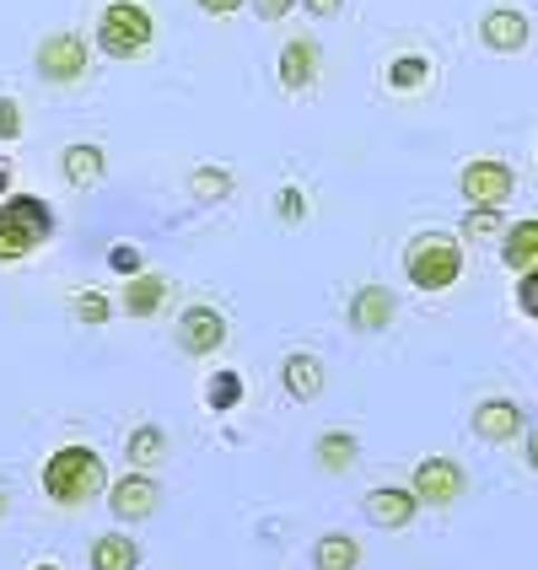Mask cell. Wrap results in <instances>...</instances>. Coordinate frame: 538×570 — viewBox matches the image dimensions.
I'll use <instances>...</instances> for the list:
<instances>
[{
	"label": "cell",
	"mask_w": 538,
	"mask_h": 570,
	"mask_svg": "<svg viewBox=\"0 0 538 570\" xmlns=\"http://www.w3.org/2000/svg\"><path fill=\"white\" fill-rule=\"evenodd\" d=\"M410 490H414V501L420 507H458L463 501V490H469V474H463V463L458 458H420L414 463V474H410Z\"/></svg>",
	"instance_id": "5b68a950"
},
{
	"label": "cell",
	"mask_w": 538,
	"mask_h": 570,
	"mask_svg": "<svg viewBox=\"0 0 538 570\" xmlns=\"http://www.w3.org/2000/svg\"><path fill=\"white\" fill-rule=\"evenodd\" d=\"M291 6H296V0H254L258 22H281V17H291Z\"/></svg>",
	"instance_id": "1f68e13d"
},
{
	"label": "cell",
	"mask_w": 538,
	"mask_h": 570,
	"mask_svg": "<svg viewBox=\"0 0 538 570\" xmlns=\"http://www.w3.org/2000/svg\"><path fill=\"white\" fill-rule=\"evenodd\" d=\"M302 6H307L313 17H340V6H345V0H302Z\"/></svg>",
	"instance_id": "836d02e7"
},
{
	"label": "cell",
	"mask_w": 538,
	"mask_h": 570,
	"mask_svg": "<svg viewBox=\"0 0 538 570\" xmlns=\"http://www.w3.org/2000/svg\"><path fill=\"white\" fill-rule=\"evenodd\" d=\"M275 216H281L285 226H302L307 222V194L296 189V184H285V189L275 194Z\"/></svg>",
	"instance_id": "83f0119b"
},
{
	"label": "cell",
	"mask_w": 538,
	"mask_h": 570,
	"mask_svg": "<svg viewBox=\"0 0 538 570\" xmlns=\"http://www.w3.org/2000/svg\"><path fill=\"white\" fill-rule=\"evenodd\" d=\"M38 76L49 81V87H76L81 76H87V38L81 32H49L43 43H38Z\"/></svg>",
	"instance_id": "8992f818"
},
{
	"label": "cell",
	"mask_w": 538,
	"mask_h": 570,
	"mask_svg": "<svg viewBox=\"0 0 538 570\" xmlns=\"http://www.w3.org/2000/svg\"><path fill=\"white\" fill-rule=\"evenodd\" d=\"M11 194V157H0V199Z\"/></svg>",
	"instance_id": "d590c367"
},
{
	"label": "cell",
	"mask_w": 538,
	"mask_h": 570,
	"mask_svg": "<svg viewBox=\"0 0 538 570\" xmlns=\"http://www.w3.org/2000/svg\"><path fill=\"white\" fill-rule=\"evenodd\" d=\"M167 452H173V442H167V431H162V425H135V431L125 436V463L135 469V474L162 469V463H167Z\"/></svg>",
	"instance_id": "ac0fdd59"
},
{
	"label": "cell",
	"mask_w": 538,
	"mask_h": 570,
	"mask_svg": "<svg viewBox=\"0 0 538 570\" xmlns=\"http://www.w3.org/2000/svg\"><path fill=\"white\" fill-rule=\"evenodd\" d=\"M38 484H43V495L55 501V507L65 511H81L92 507L97 495H108V469H102V452L97 446H55L49 458H43V474H38Z\"/></svg>",
	"instance_id": "6da1fadb"
},
{
	"label": "cell",
	"mask_w": 538,
	"mask_h": 570,
	"mask_svg": "<svg viewBox=\"0 0 538 570\" xmlns=\"http://www.w3.org/2000/svg\"><path fill=\"white\" fill-rule=\"evenodd\" d=\"M108 269H114V275H140V269H146V264H140V248H135V243H114V248H108Z\"/></svg>",
	"instance_id": "f1b7e54d"
},
{
	"label": "cell",
	"mask_w": 538,
	"mask_h": 570,
	"mask_svg": "<svg viewBox=\"0 0 538 570\" xmlns=\"http://www.w3.org/2000/svg\"><path fill=\"white\" fill-rule=\"evenodd\" d=\"M205 404H211L216 414L237 410V404H243V377H237V372H216L211 387H205Z\"/></svg>",
	"instance_id": "484cf974"
},
{
	"label": "cell",
	"mask_w": 538,
	"mask_h": 570,
	"mask_svg": "<svg viewBox=\"0 0 538 570\" xmlns=\"http://www.w3.org/2000/svg\"><path fill=\"white\" fill-rule=\"evenodd\" d=\"M0 517H6V490H0Z\"/></svg>",
	"instance_id": "74e56055"
},
{
	"label": "cell",
	"mask_w": 538,
	"mask_h": 570,
	"mask_svg": "<svg viewBox=\"0 0 538 570\" xmlns=\"http://www.w3.org/2000/svg\"><path fill=\"white\" fill-rule=\"evenodd\" d=\"M313 566L317 570H355L361 566V543L350 539V533H323L313 543Z\"/></svg>",
	"instance_id": "7402d4cb"
},
{
	"label": "cell",
	"mask_w": 538,
	"mask_h": 570,
	"mask_svg": "<svg viewBox=\"0 0 538 570\" xmlns=\"http://www.w3.org/2000/svg\"><path fill=\"white\" fill-rule=\"evenodd\" d=\"M463 275V237L452 232H414L410 248H404V281L420 291H452Z\"/></svg>",
	"instance_id": "3957f363"
},
{
	"label": "cell",
	"mask_w": 538,
	"mask_h": 570,
	"mask_svg": "<svg viewBox=\"0 0 538 570\" xmlns=\"http://www.w3.org/2000/svg\"><path fill=\"white\" fill-rule=\"evenodd\" d=\"M17 135H22V102L0 92V146H11Z\"/></svg>",
	"instance_id": "f546056e"
},
{
	"label": "cell",
	"mask_w": 538,
	"mask_h": 570,
	"mask_svg": "<svg viewBox=\"0 0 538 570\" xmlns=\"http://www.w3.org/2000/svg\"><path fill=\"white\" fill-rule=\"evenodd\" d=\"M60 178L70 184V189H97V184L108 178V157H102V146H92V140L65 146L60 151Z\"/></svg>",
	"instance_id": "2e32d148"
},
{
	"label": "cell",
	"mask_w": 538,
	"mask_h": 570,
	"mask_svg": "<svg viewBox=\"0 0 538 570\" xmlns=\"http://www.w3.org/2000/svg\"><path fill=\"white\" fill-rule=\"evenodd\" d=\"M70 313H76V323H81V328H102V323L114 317V302H108L102 291H81Z\"/></svg>",
	"instance_id": "4316f807"
},
{
	"label": "cell",
	"mask_w": 538,
	"mask_h": 570,
	"mask_svg": "<svg viewBox=\"0 0 538 570\" xmlns=\"http://www.w3.org/2000/svg\"><path fill=\"white\" fill-rule=\"evenodd\" d=\"M55 243V210L38 194H6L0 199V264H22Z\"/></svg>",
	"instance_id": "7a4b0ae2"
},
{
	"label": "cell",
	"mask_w": 538,
	"mask_h": 570,
	"mask_svg": "<svg viewBox=\"0 0 538 570\" xmlns=\"http://www.w3.org/2000/svg\"><path fill=\"white\" fill-rule=\"evenodd\" d=\"M248 0H199V11H211V17H232V11H243Z\"/></svg>",
	"instance_id": "d6a6232c"
},
{
	"label": "cell",
	"mask_w": 538,
	"mask_h": 570,
	"mask_svg": "<svg viewBox=\"0 0 538 570\" xmlns=\"http://www.w3.org/2000/svg\"><path fill=\"white\" fill-rule=\"evenodd\" d=\"M517 313L534 317V323H538V269L517 275Z\"/></svg>",
	"instance_id": "4dcf8cb0"
},
{
	"label": "cell",
	"mask_w": 538,
	"mask_h": 570,
	"mask_svg": "<svg viewBox=\"0 0 538 570\" xmlns=\"http://www.w3.org/2000/svg\"><path fill=\"white\" fill-rule=\"evenodd\" d=\"M345 317L355 334H382V328H393V317H399V296H393L388 285H355Z\"/></svg>",
	"instance_id": "8fae6325"
},
{
	"label": "cell",
	"mask_w": 538,
	"mask_h": 570,
	"mask_svg": "<svg viewBox=\"0 0 538 570\" xmlns=\"http://www.w3.org/2000/svg\"><path fill=\"white\" fill-rule=\"evenodd\" d=\"M469 425H475L479 442L507 446V442H517V436H522L528 414H522V404H517V399H479L475 414H469Z\"/></svg>",
	"instance_id": "30bf717a"
},
{
	"label": "cell",
	"mask_w": 538,
	"mask_h": 570,
	"mask_svg": "<svg viewBox=\"0 0 538 570\" xmlns=\"http://www.w3.org/2000/svg\"><path fill=\"white\" fill-rule=\"evenodd\" d=\"M281 387L296 399V404H313L317 393L329 387V366L317 361L313 350H291L281 361Z\"/></svg>",
	"instance_id": "9a60e30c"
},
{
	"label": "cell",
	"mask_w": 538,
	"mask_h": 570,
	"mask_svg": "<svg viewBox=\"0 0 538 570\" xmlns=\"http://www.w3.org/2000/svg\"><path fill=\"white\" fill-rule=\"evenodd\" d=\"M151 38H157V17H151L140 0H114V6H102V17H97V49H102L108 60H135V55H146Z\"/></svg>",
	"instance_id": "277c9868"
},
{
	"label": "cell",
	"mask_w": 538,
	"mask_h": 570,
	"mask_svg": "<svg viewBox=\"0 0 538 570\" xmlns=\"http://www.w3.org/2000/svg\"><path fill=\"white\" fill-rule=\"evenodd\" d=\"M167 302H173V281H167L162 269H140V275H129V281L119 285L125 317H157Z\"/></svg>",
	"instance_id": "5bb4252c"
},
{
	"label": "cell",
	"mask_w": 538,
	"mask_h": 570,
	"mask_svg": "<svg viewBox=\"0 0 538 570\" xmlns=\"http://www.w3.org/2000/svg\"><path fill=\"white\" fill-rule=\"evenodd\" d=\"M431 81V60L425 55H399V60L388 65V87L393 92H420Z\"/></svg>",
	"instance_id": "d4e9b609"
},
{
	"label": "cell",
	"mask_w": 538,
	"mask_h": 570,
	"mask_svg": "<svg viewBox=\"0 0 538 570\" xmlns=\"http://www.w3.org/2000/svg\"><path fill=\"white\" fill-rule=\"evenodd\" d=\"M173 345L194 355V361H205V355H216L226 345V313L222 307H211V302H194L178 313V328H173Z\"/></svg>",
	"instance_id": "ba28073f"
},
{
	"label": "cell",
	"mask_w": 538,
	"mask_h": 570,
	"mask_svg": "<svg viewBox=\"0 0 538 570\" xmlns=\"http://www.w3.org/2000/svg\"><path fill=\"white\" fill-rule=\"evenodd\" d=\"M189 194L199 205H222V199H232V173H226V167H194Z\"/></svg>",
	"instance_id": "cb8c5ba5"
},
{
	"label": "cell",
	"mask_w": 538,
	"mask_h": 570,
	"mask_svg": "<svg viewBox=\"0 0 538 570\" xmlns=\"http://www.w3.org/2000/svg\"><path fill=\"white\" fill-rule=\"evenodd\" d=\"M87 566L92 570H140V543L129 539V533H119V528H114V533H97Z\"/></svg>",
	"instance_id": "44dd1931"
},
{
	"label": "cell",
	"mask_w": 538,
	"mask_h": 570,
	"mask_svg": "<svg viewBox=\"0 0 538 570\" xmlns=\"http://www.w3.org/2000/svg\"><path fill=\"white\" fill-rule=\"evenodd\" d=\"M501 264H507L511 275L538 269V216H522V222L507 226V237H501Z\"/></svg>",
	"instance_id": "ffe728a7"
},
{
	"label": "cell",
	"mask_w": 538,
	"mask_h": 570,
	"mask_svg": "<svg viewBox=\"0 0 538 570\" xmlns=\"http://www.w3.org/2000/svg\"><path fill=\"white\" fill-rule=\"evenodd\" d=\"M32 570H60V566H49V560H43V566H32Z\"/></svg>",
	"instance_id": "8d00e7d4"
},
{
	"label": "cell",
	"mask_w": 538,
	"mask_h": 570,
	"mask_svg": "<svg viewBox=\"0 0 538 570\" xmlns=\"http://www.w3.org/2000/svg\"><path fill=\"white\" fill-rule=\"evenodd\" d=\"M420 501H414L410 484H378L372 495H366V522L382 528V533H399V528H410Z\"/></svg>",
	"instance_id": "4fadbf2b"
},
{
	"label": "cell",
	"mask_w": 538,
	"mask_h": 570,
	"mask_svg": "<svg viewBox=\"0 0 538 570\" xmlns=\"http://www.w3.org/2000/svg\"><path fill=\"white\" fill-rule=\"evenodd\" d=\"M507 216H501V210H490V205H469V216H463V232H458V237H463V243H501V237H507Z\"/></svg>",
	"instance_id": "603a6c76"
},
{
	"label": "cell",
	"mask_w": 538,
	"mask_h": 570,
	"mask_svg": "<svg viewBox=\"0 0 538 570\" xmlns=\"http://www.w3.org/2000/svg\"><path fill=\"white\" fill-rule=\"evenodd\" d=\"M317 70H323V55H317L313 38H291L281 49V87L285 92H307L317 81Z\"/></svg>",
	"instance_id": "e0dca14e"
},
{
	"label": "cell",
	"mask_w": 538,
	"mask_h": 570,
	"mask_svg": "<svg viewBox=\"0 0 538 570\" xmlns=\"http://www.w3.org/2000/svg\"><path fill=\"white\" fill-rule=\"evenodd\" d=\"M108 511H114L119 522H146V517H157L162 511V484L151 474H135V469H129L125 479L108 484Z\"/></svg>",
	"instance_id": "9c48e42d"
},
{
	"label": "cell",
	"mask_w": 538,
	"mask_h": 570,
	"mask_svg": "<svg viewBox=\"0 0 538 570\" xmlns=\"http://www.w3.org/2000/svg\"><path fill=\"white\" fill-rule=\"evenodd\" d=\"M522 458H528V469L538 474V425H528V442H522Z\"/></svg>",
	"instance_id": "e575fe53"
},
{
	"label": "cell",
	"mask_w": 538,
	"mask_h": 570,
	"mask_svg": "<svg viewBox=\"0 0 538 570\" xmlns=\"http://www.w3.org/2000/svg\"><path fill=\"white\" fill-rule=\"evenodd\" d=\"M479 43H485L490 55H522V49H528V17H522L517 6L485 11V17H479Z\"/></svg>",
	"instance_id": "7c38bea8"
},
{
	"label": "cell",
	"mask_w": 538,
	"mask_h": 570,
	"mask_svg": "<svg viewBox=\"0 0 538 570\" xmlns=\"http://www.w3.org/2000/svg\"><path fill=\"white\" fill-rule=\"evenodd\" d=\"M458 194H463L469 205L501 210L511 194H517V173H511V161H501V157H475L463 173H458Z\"/></svg>",
	"instance_id": "52a82bcc"
},
{
	"label": "cell",
	"mask_w": 538,
	"mask_h": 570,
	"mask_svg": "<svg viewBox=\"0 0 538 570\" xmlns=\"http://www.w3.org/2000/svg\"><path fill=\"white\" fill-rule=\"evenodd\" d=\"M355 458H361V442H355V431H317L313 442V463L317 474H350L355 469Z\"/></svg>",
	"instance_id": "d6986e66"
}]
</instances>
